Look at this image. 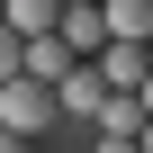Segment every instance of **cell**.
<instances>
[{
    "instance_id": "6da1fadb",
    "label": "cell",
    "mask_w": 153,
    "mask_h": 153,
    "mask_svg": "<svg viewBox=\"0 0 153 153\" xmlns=\"http://www.w3.org/2000/svg\"><path fill=\"white\" fill-rule=\"evenodd\" d=\"M54 108H63V90H54V81H36V72H9V81H0V126L36 135Z\"/></svg>"
},
{
    "instance_id": "7a4b0ae2",
    "label": "cell",
    "mask_w": 153,
    "mask_h": 153,
    "mask_svg": "<svg viewBox=\"0 0 153 153\" xmlns=\"http://www.w3.org/2000/svg\"><path fill=\"white\" fill-rule=\"evenodd\" d=\"M135 135H144V99H135V90H108L99 117H90V144H99V153H135Z\"/></svg>"
},
{
    "instance_id": "3957f363",
    "label": "cell",
    "mask_w": 153,
    "mask_h": 153,
    "mask_svg": "<svg viewBox=\"0 0 153 153\" xmlns=\"http://www.w3.org/2000/svg\"><path fill=\"white\" fill-rule=\"evenodd\" d=\"M90 63L108 72V90H144V72H153V45H135V36H108Z\"/></svg>"
},
{
    "instance_id": "277c9868",
    "label": "cell",
    "mask_w": 153,
    "mask_h": 153,
    "mask_svg": "<svg viewBox=\"0 0 153 153\" xmlns=\"http://www.w3.org/2000/svg\"><path fill=\"white\" fill-rule=\"evenodd\" d=\"M99 99H108V72H99V63H72V72H63V117H81V126H90Z\"/></svg>"
},
{
    "instance_id": "5b68a950",
    "label": "cell",
    "mask_w": 153,
    "mask_h": 153,
    "mask_svg": "<svg viewBox=\"0 0 153 153\" xmlns=\"http://www.w3.org/2000/svg\"><path fill=\"white\" fill-rule=\"evenodd\" d=\"M63 45L72 54H99L108 45V9H99V0H63Z\"/></svg>"
},
{
    "instance_id": "8992f818",
    "label": "cell",
    "mask_w": 153,
    "mask_h": 153,
    "mask_svg": "<svg viewBox=\"0 0 153 153\" xmlns=\"http://www.w3.org/2000/svg\"><path fill=\"white\" fill-rule=\"evenodd\" d=\"M72 63H90V54H72V45H63V27H54V36H27V72H36V81H54V90H63V72H72Z\"/></svg>"
},
{
    "instance_id": "52a82bcc",
    "label": "cell",
    "mask_w": 153,
    "mask_h": 153,
    "mask_svg": "<svg viewBox=\"0 0 153 153\" xmlns=\"http://www.w3.org/2000/svg\"><path fill=\"white\" fill-rule=\"evenodd\" d=\"M108 9V36H135V45H153V0H99Z\"/></svg>"
},
{
    "instance_id": "ba28073f",
    "label": "cell",
    "mask_w": 153,
    "mask_h": 153,
    "mask_svg": "<svg viewBox=\"0 0 153 153\" xmlns=\"http://www.w3.org/2000/svg\"><path fill=\"white\" fill-rule=\"evenodd\" d=\"M9 27L18 36H54L63 27V0H9Z\"/></svg>"
},
{
    "instance_id": "9c48e42d",
    "label": "cell",
    "mask_w": 153,
    "mask_h": 153,
    "mask_svg": "<svg viewBox=\"0 0 153 153\" xmlns=\"http://www.w3.org/2000/svg\"><path fill=\"white\" fill-rule=\"evenodd\" d=\"M18 144H27V135H18V126H0V153H18Z\"/></svg>"
},
{
    "instance_id": "30bf717a",
    "label": "cell",
    "mask_w": 153,
    "mask_h": 153,
    "mask_svg": "<svg viewBox=\"0 0 153 153\" xmlns=\"http://www.w3.org/2000/svg\"><path fill=\"white\" fill-rule=\"evenodd\" d=\"M135 99H144V117H153V72H144V90H135Z\"/></svg>"
}]
</instances>
